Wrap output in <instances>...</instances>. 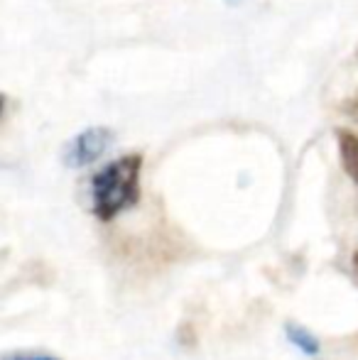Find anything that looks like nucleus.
Returning a JSON list of instances; mask_svg holds the SVG:
<instances>
[{
	"label": "nucleus",
	"instance_id": "nucleus-3",
	"mask_svg": "<svg viewBox=\"0 0 358 360\" xmlns=\"http://www.w3.org/2000/svg\"><path fill=\"white\" fill-rule=\"evenodd\" d=\"M336 143H339V157L346 174L358 184V135L349 133V130H339Z\"/></svg>",
	"mask_w": 358,
	"mask_h": 360
},
{
	"label": "nucleus",
	"instance_id": "nucleus-5",
	"mask_svg": "<svg viewBox=\"0 0 358 360\" xmlns=\"http://www.w3.org/2000/svg\"><path fill=\"white\" fill-rule=\"evenodd\" d=\"M3 360H62L49 353H18V356H5Z\"/></svg>",
	"mask_w": 358,
	"mask_h": 360
},
{
	"label": "nucleus",
	"instance_id": "nucleus-4",
	"mask_svg": "<svg viewBox=\"0 0 358 360\" xmlns=\"http://www.w3.org/2000/svg\"><path fill=\"white\" fill-rule=\"evenodd\" d=\"M285 333H287V341H290L295 348H300V351L305 353V356H309V358L319 356V341H317L314 333H309L305 326H297V323H287Z\"/></svg>",
	"mask_w": 358,
	"mask_h": 360
},
{
	"label": "nucleus",
	"instance_id": "nucleus-6",
	"mask_svg": "<svg viewBox=\"0 0 358 360\" xmlns=\"http://www.w3.org/2000/svg\"><path fill=\"white\" fill-rule=\"evenodd\" d=\"M354 265H356V270H358V250H356V255H354Z\"/></svg>",
	"mask_w": 358,
	"mask_h": 360
},
{
	"label": "nucleus",
	"instance_id": "nucleus-2",
	"mask_svg": "<svg viewBox=\"0 0 358 360\" xmlns=\"http://www.w3.org/2000/svg\"><path fill=\"white\" fill-rule=\"evenodd\" d=\"M113 145V133L108 128H87L72 138V143L64 150V165L72 169H82L94 162H98L101 157L108 152V147Z\"/></svg>",
	"mask_w": 358,
	"mask_h": 360
},
{
	"label": "nucleus",
	"instance_id": "nucleus-1",
	"mask_svg": "<svg viewBox=\"0 0 358 360\" xmlns=\"http://www.w3.org/2000/svg\"><path fill=\"white\" fill-rule=\"evenodd\" d=\"M140 172L143 157L123 155L91 176V211L98 221L108 223L138 204Z\"/></svg>",
	"mask_w": 358,
	"mask_h": 360
}]
</instances>
